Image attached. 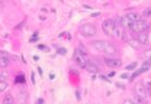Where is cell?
I'll return each instance as SVG.
<instances>
[{"label":"cell","instance_id":"cell-1","mask_svg":"<svg viewBox=\"0 0 151 104\" xmlns=\"http://www.w3.org/2000/svg\"><path fill=\"white\" fill-rule=\"evenodd\" d=\"M102 31L109 37H117V38H120L122 34H123V31H121V28L112 20H106V21L103 22Z\"/></svg>","mask_w":151,"mask_h":104},{"label":"cell","instance_id":"cell-2","mask_svg":"<svg viewBox=\"0 0 151 104\" xmlns=\"http://www.w3.org/2000/svg\"><path fill=\"white\" fill-rule=\"evenodd\" d=\"M93 48L98 50L101 53L104 54H114L116 53V48L109 41H103V40H96V41L91 42Z\"/></svg>","mask_w":151,"mask_h":104},{"label":"cell","instance_id":"cell-3","mask_svg":"<svg viewBox=\"0 0 151 104\" xmlns=\"http://www.w3.org/2000/svg\"><path fill=\"white\" fill-rule=\"evenodd\" d=\"M138 20H139L138 14L134 13V12L128 13V14H126V15H124V16L120 17L121 25H122L123 27H129V28H132V26L134 25L135 22H137Z\"/></svg>","mask_w":151,"mask_h":104},{"label":"cell","instance_id":"cell-4","mask_svg":"<svg viewBox=\"0 0 151 104\" xmlns=\"http://www.w3.org/2000/svg\"><path fill=\"white\" fill-rule=\"evenodd\" d=\"M79 33L84 37H93L97 34V28L93 24L87 23V24H84L81 26Z\"/></svg>","mask_w":151,"mask_h":104},{"label":"cell","instance_id":"cell-5","mask_svg":"<svg viewBox=\"0 0 151 104\" xmlns=\"http://www.w3.org/2000/svg\"><path fill=\"white\" fill-rule=\"evenodd\" d=\"M149 28V24H148L147 21H145L142 19H139L137 22H135L134 25L132 26V29L133 31L137 33V34H142L145 31H147Z\"/></svg>","mask_w":151,"mask_h":104},{"label":"cell","instance_id":"cell-6","mask_svg":"<svg viewBox=\"0 0 151 104\" xmlns=\"http://www.w3.org/2000/svg\"><path fill=\"white\" fill-rule=\"evenodd\" d=\"M74 60H75L76 63H77L78 65H81L82 67H84V68H85L86 65L89 63V61H88L85 53L81 52L79 50H77V49H76L75 52H74Z\"/></svg>","mask_w":151,"mask_h":104},{"label":"cell","instance_id":"cell-7","mask_svg":"<svg viewBox=\"0 0 151 104\" xmlns=\"http://www.w3.org/2000/svg\"><path fill=\"white\" fill-rule=\"evenodd\" d=\"M134 91H135V95L138 98H140L142 100H147L148 98V94H147V91H146V88H145V85L142 83H136V86L134 88Z\"/></svg>","mask_w":151,"mask_h":104},{"label":"cell","instance_id":"cell-8","mask_svg":"<svg viewBox=\"0 0 151 104\" xmlns=\"http://www.w3.org/2000/svg\"><path fill=\"white\" fill-rule=\"evenodd\" d=\"M104 63L111 68H116L122 65V61L120 59H104Z\"/></svg>","mask_w":151,"mask_h":104},{"label":"cell","instance_id":"cell-9","mask_svg":"<svg viewBox=\"0 0 151 104\" xmlns=\"http://www.w3.org/2000/svg\"><path fill=\"white\" fill-rule=\"evenodd\" d=\"M10 63V58L7 54L6 51H1L0 52V66L4 68V67H7Z\"/></svg>","mask_w":151,"mask_h":104},{"label":"cell","instance_id":"cell-10","mask_svg":"<svg viewBox=\"0 0 151 104\" xmlns=\"http://www.w3.org/2000/svg\"><path fill=\"white\" fill-rule=\"evenodd\" d=\"M137 41L139 42L140 45H147L148 41H149V37H148V35L145 34V33L139 34L137 37Z\"/></svg>","mask_w":151,"mask_h":104},{"label":"cell","instance_id":"cell-11","mask_svg":"<svg viewBox=\"0 0 151 104\" xmlns=\"http://www.w3.org/2000/svg\"><path fill=\"white\" fill-rule=\"evenodd\" d=\"M14 103V99L12 97V94L8 93L4 97V100H2V104H13Z\"/></svg>","mask_w":151,"mask_h":104},{"label":"cell","instance_id":"cell-12","mask_svg":"<svg viewBox=\"0 0 151 104\" xmlns=\"http://www.w3.org/2000/svg\"><path fill=\"white\" fill-rule=\"evenodd\" d=\"M87 71H89V72H93V73H97L98 71H99V68H98V66L97 65H95V64H93L91 62H89L87 65H86V67H85Z\"/></svg>","mask_w":151,"mask_h":104},{"label":"cell","instance_id":"cell-13","mask_svg":"<svg viewBox=\"0 0 151 104\" xmlns=\"http://www.w3.org/2000/svg\"><path fill=\"white\" fill-rule=\"evenodd\" d=\"M145 88H146V91H147V94L151 98V80L147 79L145 80Z\"/></svg>","mask_w":151,"mask_h":104},{"label":"cell","instance_id":"cell-14","mask_svg":"<svg viewBox=\"0 0 151 104\" xmlns=\"http://www.w3.org/2000/svg\"><path fill=\"white\" fill-rule=\"evenodd\" d=\"M151 65V61H145L144 64H142V66H141V69H142V72H146L147 69H149V67H150Z\"/></svg>","mask_w":151,"mask_h":104},{"label":"cell","instance_id":"cell-15","mask_svg":"<svg viewBox=\"0 0 151 104\" xmlns=\"http://www.w3.org/2000/svg\"><path fill=\"white\" fill-rule=\"evenodd\" d=\"M142 14H144V16H146V17H151V7L146 8L144 10V12H142Z\"/></svg>","mask_w":151,"mask_h":104},{"label":"cell","instance_id":"cell-16","mask_svg":"<svg viewBox=\"0 0 151 104\" xmlns=\"http://www.w3.org/2000/svg\"><path fill=\"white\" fill-rule=\"evenodd\" d=\"M8 88V83L6 81H0V92H4Z\"/></svg>","mask_w":151,"mask_h":104},{"label":"cell","instance_id":"cell-17","mask_svg":"<svg viewBox=\"0 0 151 104\" xmlns=\"http://www.w3.org/2000/svg\"><path fill=\"white\" fill-rule=\"evenodd\" d=\"M136 66H137V63L134 62V63H132V64H129V65H127L126 66V69H134Z\"/></svg>","mask_w":151,"mask_h":104},{"label":"cell","instance_id":"cell-18","mask_svg":"<svg viewBox=\"0 0 151 104\" xmlns=\"http://www.w3.org/2000/svg\"><path fill=\"white\" fill-rule=\"evenodd\" d=\"M123 104H136L133 100H131V99H126V100L123 101Z\"/></svg>","mask_w":151,"mask_h":104},{"label":"cell","instance_id":"cell-19","mask_svg":"<svg viewBox=\"0 0 151 104\" xmlns=\"http://www.w3.org/2000/svg\"><path fill=\"white\" fill-rule=\"evenodd\" d=\"M24 76L23 75H20L19 77H17V83H23L24 81Z\"/></svg>","mask_w":151,"mask_h":104},{"label":"cell","instance_id":"cell-20","mask_svg":"<svg viewBox=\"0 0 151 104\" xmlns=\"http://www.w3.org/2000/svg\"><path fill=\"white\" fill-rule=\"evenodd\" d=\"M145 52H146V53H145V56L151 60V49H149V50H147V51H145Z\"/></svg>","mask_w":151,"mask_h":104},{"label":"cell","instance_id":"cell-21","mask_svg":"<svg viewBox=\"0 0 151 104\" xmlns=\"http://www.w3.org/2000/svg\"><path fill=\"white\" fill-rule=\"evenodd\" d=\"M65 52H66L65 49H63V48L58 49V53H59V54H65Z\"/></svg>","mask_w":151,"mask_h":104},{"label":"cell","instance_id":"cell-22","mask_svg":"<svg viewBox=\"0 0 151 104\" xmlns=\"http://www.w3.org/2000/svg\"><path fill=\"white\" fill-rule=\"evenodd\" d=\"M38 48H39V49H44V50H49L47 47H45V46H38Z\"/></svg>","mask_w":151,"mask_h":104},{"label":"cell","instance_id":"cell-23","mask_svg":"<svg viewBox=\"0 0 151 104\" xmlns=\"http://www.w3.org/2000/svg\"><path fill=\"white\" fill-rule=\"evenodd\" d=\"M44 103V100H42V99H39V100H38V104H42Z\"/></svg>","mask_w":151,"mask_h":104},{"label":"cell","instance_id":"cell-24","mask_svg":"<svg viewBox=\"0 0 151 104\" xmlns=\"http://www.w3.org/2000/svg\"><path fill=\"white\" fill-rule=\"evenodd\" d=\"M114 75H115V73H114V72H111V73H110V74H109V76H110V77L114 76Z\"/></svg>","mask_w":151,"mask_h":104},{"label":"cell","instance_id":"cell-25","mask_svg":"<svg viewBox=\"0 0 151 104\" xmlns=\"http://www.w3.org/2000/svg\"><path fill=\"white\" fill-rule=\"evenodd\" d=\"M150 61H151V60H150Z\"/></svg>","mask_w":151,"mask_h":104}]
</instances>
